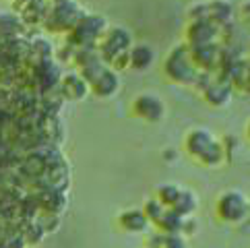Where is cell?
<instances>
[{
  "label": "cell",
  "mask_w": 250,
  "mask_h": 248,
  "mask_svg": "<svg viewBox=\"0 0 250 248\" xmlns=\"http://www.w3.org/2000/svg\"><path fill=\"white\" fill-rule=\"evenodd\" d=\"M184 147L188 155H192L194 159H199L205 165H217L223 157H226V151H223V145L211 135L209 130L205 128H194L186 135Z\"/></svg>",
  "instance_id": "1"
},
{
  "label": "cell",
  "mask_w": 250,
  "mask_h": 248,
  "mask_svg": "<svg viewBox=\"0 0 250 248\" xmlns=\"http://www.w3.org/2000/svg\"><path fill=\"white\" fill-rule=\"evenodd\" d=\"M180 192H182V186H178L174 182H164V184H159L157 188H155V199L162 203L164 207H172L176 199L180 197Z\"/></svg>",
  "instance_id": "12"
},
{
  "label": "cell",
  "mask_w": 250,
  "mask_h": 248,
  "mask_svg": "<svg viewBox=\"0 0 250 248\" xmlns=\"http://www.w3.org/2000/svg\"><path fill=\"white\" fill-rule=\"evenodd\" d=\"M85 81L89 87H91V91L100 97H110L116 93V89H118V77L108 68H100L97 75H91L89 79H85Z\"/></svg>",
  "instance_id": "5"
},
{
  "label": "cell",
  "mask_w": 250,
  "mask_h": 248,
  "mask_svg": "<svg viewBox=\"0 0 250 248\" xmlns=\"http://www.w3.org/2000/svg\"><path fill=\"white\" fill-rule=\"evenodd\" d=\"M215 213H217L219 221H223V224H242V221L248 217L246 194L236 190V188L223 190L217 197Z\"/></svg>",
  "instance_id": "2"
},
{
  "label": "cell",
  "mask_w": 250,
  "mask_h": 248,
  "mask_svg": "<svg viewBox=\"0 0 250 248\" xmlns=\"http://www.w3.org/2000/svg\"><path fill=\"white\" fill-rule=\"evenodd\" d=\"M132 112L135 116L147 120V122H159L166 114V105L153 93H141L135 102H132Z\"/></svg>",
  "instance_id": "3"
},
{
  "label": "cell",
  "mask_w": 250,
  "mask_h": 248,
  "mask_svg": "<svg viewBox=\"0 0 250 248\" xmlns=\"http://www.w3.org/2000/svg\"><path fill=\"white\" fill-rule=\"evenodd\" d=\"M104 19L102 17H95V15H89L85 19H79V23L73 27V38L79 35V46H89L93 43L97 38H100V31L104 29Z\"/></svg>",
  "instance_id": "4"
},
{
  "label": "cell",
  "mask_w": 250,
  "mask_h": 248,
  "mask_svg": "<svg viewBox=\"0 0 250 248\" xmlns=\"http://www.w3.org/2000/svg\"><path fill=\"white\" fill-rule=\"evenodd\" d=\"M118 226L128 234H147L151 224L141 209H124L118 215Z\"/></svg>",
  "instance_id": "6"
},
{
  "label": "cell",
  "mask_w": 250,
  "mask_h": 248,
  "mask_svg": "<svg viewBox=\"0 0 250 248\" xmlns=\"http://www.w3.org/2000/svg\"><path fill=\"white\" fill-rule=\"evenodd\" d=\"M147 248H188V238L182 234H162L157 232L149 240Z\"/></svg>",
  "instance_id": "11"
},
{
  "label": "cell",
  "mask_w": 250,
  "mask_h": 248,
  "mask_svg": "<svg viewBox=\"0 0 250 248\" xmlns=\"http://www.w3.org/2000/svg\"><path fill=\"white\" fill-rule=\"evenodd\" d=\"M196 205H199V199H196V194L190 190V188H182L180 197L176 199V203L169 209L174 211V213H178L180 217H190L194 211H196Z\"/></svg>",
  "instance_id": "10"
},
{
  "label": "cell",
  "mask_w": 250,
  "mask_h": 248,
  "mask_svg": "<svg viewBox=\"0 0 250 248\" xmlns=\"http://www.w3.org/2000/svg\"><path fill=\"white\" fill-rule=\"evenodd\" d=\"M60 85H62V95L66 100H83L89 91V85L81 75H66L60 81Z\"/></svg>",
  "instance_id": "9"
},
{
  "label": "cell",
  "mask_w": 250,
  "mask_h": 248,
  "mask_svg": "<svg viewBox=\"0 0 250 248\" xmlns=\"http://www.w3.org/2000/svg\"><path fill=\"white\" fill-rule=\"evenodd\" d=\"M153 60H155V52L151 46H147V43H137V46L128 48V52H126L128 66L135 68V70L149 68L151 64H153Z\"/></svg>",
  "instance_id": "7"
},
{
  "label": "cell",
  "mask_w": 250,
  "mask_h": 248,
  "mask_svg": "<svg viewBox=\"0 0 250 248\" xmlns=\"http://www.w3.org/2000/svg\"><path fill=\"white\" fill-rule=\"evenodd\" d=\"M157 232L162 234H182V227H184V217H180L178 213H174L172 209H164L162 215H159L153 224Z\"/></svg>",
  "instance_id": "8"
}]
</instances>
